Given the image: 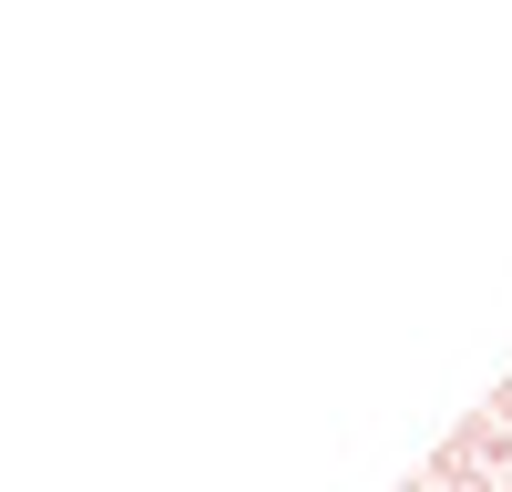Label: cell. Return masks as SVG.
Wrapping results in <instances>:
<instances>
[{
    "mask_svg": "<svg viewBox=\"0 0 512 492\" xmlns=\"http://www.w3.org/2000/svg\"><path fill=\"white\" fill-rule=\"evenodd\" d=\"M492 421H502V431H512V380H502V390H492Z\"/></svg>",
    "mask_w": 512,
    "mask_h": 492,
    "instance_id": "2",
    "label": "cell"
},
{
    "mask_svg": "<svg viewBox=\"0 0 512 492\" xmlns=\"http://www.w3.org/2000/svg\"><path fill=\"white\" fill-rule=\"evenodd\" d=\"M502 472H512V431L492 421V410H472V421H461V431L431 451V472H420V482L451 492V482H502Z\"/></svg>",
    "mask_w": 512,
    "mask_h": 492,
    "instance_id": "1",
    "label": "cell"
},
{
    "mask_svg": "<svg viewBox=\"0 0 512 492\" xmlns=\"http://www.w3.org/2000/svg\"><path fill=\"white\" fill-rule=\"evenodd\" d=\"M451 492H492V482H451Z\"/></svg>",
    "mask_w": 512,
    "mask_h": 492,
    "instance_id": "3",
    "label": "cell"
}]
</instances>
